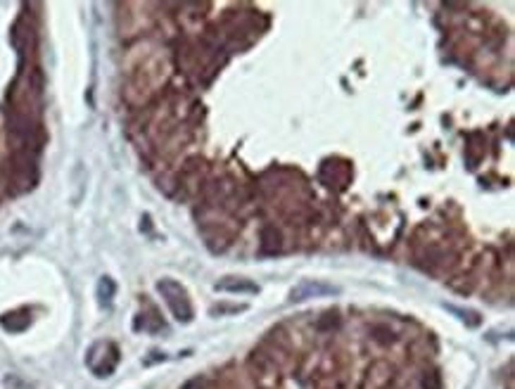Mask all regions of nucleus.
I'll use <instances>...</instances> for the list:
<instances>
[{
    "mask_svg": "<svg viewBox=\"0 0 515 389\" xmlns=\"http://www.w3.org/2000/svg\"><path fill=\"white\" fill-rule=\"evenodd\" d=\"M337 316H325V321H318L316 323V328L318 330H332V328H337Z\"/></svg>",
    "mask_w": 515,
    "mask_h": 389,
    "instance_id": "9b49d317",
    "label": "nucleus"
},
{
    "mask_svg": "<svg viewBox=\"0 0 515 389\" xmlns=\"http://www.w3.org/2000/svg\"><path fill=\"white\" fill-rule=\"evenodd\" d=\"M447 309L452 311V314H459V316H463V321H466L471 328L480 326V316L475 314V311H461V309H456V307H447Z\"/></svg>",
    "mask_w": 515,
    "mask_h": 389,
    "instance_id": "1a4fd4ad",
    "label": "nucleus"
},
{
    "mask_svg": "<svg viewBox=\"0 0 515 389\" xmlns=\"http://www.w3.org/2000/svg\"><path fill=\"white\" fill-rule=\"evenodd\" d=\"M114 292H116V285H114L112 278L105 276V278H100V280H97V300H100L102 307H109V304H112Z\"/></svg>",
    "mask_w": 515,
    "mask_h": 389,
    "instance_id": "423d86ee",
    "label": "nucleus"
},
{
    "mask_svg": "<svg viewBox=\"0 0 515 389\" xmlns=\"http://www.w3.org/2000/svg\"><path fill=\"white\" fill-rule=\"evenodd\" d=\"M5 387L8 389H34L29 385V382H24L22 378H17V375H10V378H5Z\"/></svg>",
    "mask_w": 515,
    "mask_h": 389,
    "instance_id": "9d476101",
    "label": "nucleus"
},
{
    "mask_svg": "<svg viewBox=\"0 0 515 389\" xmlns=\"http://www.w3.org/2000/svg\"><path fill=\"white\" fill-rule=\"evenodd\" d=\"M157 292L162 297H164L166 307L171 309L174 319L178 323H190L195 311H193V304H190V297H188L186 288L181 283L171 280V278H164V280L157 283Z\"/></svg>",
    "mask_w": 515,
    "mask_h": 389,
    "instance_id": "f257e3e1",
    "label": "nucleus"
},
{
    "mask_svg": "<svg viewBox=\"0 0 515 389\" xmlns=\"http://www.w3.org/2000/svg\"><path fill=\"white\" fill-rule=\"evenodd\" d=\"M420 387L423 389H442V375H440V371H437V368H430V371L423 373Z\"/></svg>",
    "mask_w": 515,
    "mask_h": 389,
    "instance_id": "0eeeda50",
    "label": "nucleus"
},
{
    "mask_svg": "<svg viewBox=\"0 0 515 389\" xmlns=\"http://www.w3.org/2000/svg\"><path fill=\"white\" fill-rule=\"evenodd\" d=\"M181 389H207V380L205 378H193V380H188Z\"/></svg>",
    "mask_w": 515,
    "mask_h": 389,
    "instance_id": "f8f14e48",
    "label": "nucleus"
},
{
    "mask_svg": "<svg viewBox=\"0 0 515 389\" xmlns=\"http://www.w3.org/2000/svg\"><path fill=\"white\" fill-rule=\"evenodd\" d=\"M116 363H119V349H116L112 342H107V354H102L100 361L90 366V371H93L97 378H109V375L114 373Z\"/></svg>",
    "mask_w": 515,
    "mask_h": 389,
    "instance_id": "7ed1b4c3",
    "label": "nucleus"
},
{
    "mask_svg": "<svg viewBox=\"0 0 515 389\" xmlns=\"http://www.w3.org/2000/svg\"><path fill=\"white\" fill-rule=\"evenodd\" d=\"M0 326L8 330V333H24V330L31 326V314L27 309L10 311V314H5L3 319H0Z\"/></svg>",
    "mask_w": 515,
    "mask_h": 389,
    "instance_id": "20e7f679",
    "label": "nucleus"
},
{
    "mask_svg": "<svg viewBox=\"0 0 515 389\" xmlns=\"http://www.w3.org/2000/svg\"><path fill=\"white\" fill-rule=\"evenodd\" d=\"M340 295V288L323 280H304L290 292L292 302H306V300H321V297H335Z\"/></svg>",
    "mask_w": 515,
    "mask_h": 389,
    "instance_id": "f03ea898",
    "label": "nucleus"
},
{
    "mask_svg": "<svg viewBox=\"0 0 515 389\" xmlns=\"http://www.w3.org/2000/svg\"><path fill=\"white\" fill-rule=\"evenodd\" d=\"M217 292H233V295H257L259 288L245 278H224L217 283Z\"/></svg>",
    "mask_w": 515,
    "mask_h": 389,
    "instance_id": "39448f33",
    "label": "nucleus"
},
{
    "mask_svg": "<svg viewBox=\"0 0 515 389\" xmlns=\"http://www.w3.org/2000/svg\"><path fill=\"white\" fill-rule=\"evenodd\" d=\"M370 335H373V340L380 342V345H392L394 342V333L384 326H375L373 330H370Z\"/></svg>",
    "mask_w": 515,
    "mask_h": 389,
    "instance_id": "6e6552de",
    "label": "nucleus"
}]
</instances>
